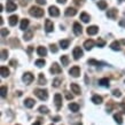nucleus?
Masks as SVG:
<instances>
[{"label":"nucleus","instance_id":"f704fd0d","mask_svg":"<svg viewBox=\"0 0 125 125\" xmlns=\"http://www.w3.org/2000/svg\"><path fill=\"white\" fill-rule=\"evenodd\" d=\"M34 63H36V65H37L38 68H42V67L45 65V60H37Z\"/></svg>","mask_w":125,"mask_h":125},{"label":"nucleus","instance_id":"ddd939ff","mask_svg":"<svg viewBox=\"0 0 125 125\" xmlns=\"http://www.w3.org/2000/svg\"><path fill=\"white\" fill-rule=\"evenodd\" d=\"M94 40H92V39H88V40H86V42H84V47H85V49H87V51H91L93 47H94Z\"/></svg>","mask_w":125,"mask_h":125},{"label":"nucleus","instance_id":"393cba45","mask_svg":"<svg viewBox=\"0 0 125 125\" xmlns=\"http://www.w3.org/2000/svg\"><path fill=\"white\" fill-rule=\"evenodd\" d=\"M69 109L73 111V113H77L78 110H79V104H77V103H70L69 104Z\"/></svg>","mask_w":125,"mask_h":125},{"label":"nucleus","instance_id":"603ef678","mask_svg":"<svg viewBox=\"0 0 125 125\" xmlns=\"http://www.w3.org/2000/svg\"><path fill=\"white\" fill-rule=\"evenodd\" d=\"M32 49H33V47H32V46H29V48H28V52H29V53H31V52H32Z\"/></svg>","mask_w":125,"mask_h":125},{"label":"nucleus","instance_id":"4468645a","mask_svg":"<svg viewBox=\"0 0 125 125\" xmlns=\"http://www.w3.org/2000/svg\"><path fill=\"white\" fill-rule=\"evenodd\" d=\"M16 8H17L16 4H14L11 0H9V1L7 2V6H6V9H7V11H14V10H16Z\"/></svg>","mask_w":125,"mask_h":125},{"label":"nucleus","instance_id":"c756f323","mask_svg":"<svg viewBox=\"0 0 125 125\" xmlns=\"http://www.w3.org/2000/svg\"><path fill=\"white\" fill-rule=\"evenodd\" d=\"M80 20H82L84 23H87L90 21V16L87 15L86 13H82V14H80Z\"/></svg>","mask_w":125,"mask_h":125},{"label":"nucleus","instance_id":"7ed1b4c3","mask_svg":"<svg viewBox=\"0 0 125 125\" xmlns=\"http://www.w3.org/2000/svg\"><path fill=\"white\" fill-rule=\"evenodd\" d=\"M33 75L31 73V72H25L24 75H23V77H22V79H23V82L25 84H31L32 83V80H33Z\"/></svg>","mask_w":125,"mask_h":125},{"label":"nucleus","instance_id":"20e7f679","mask_svg":"<svg viewBox=\"0 0 125 125\" xmlns=\"http://www.w3.org/2000/svg\"><path fill=\"white\" fill-rule=\"evenodd\" d=\"M48 13L51 16H53V17H57V16L60 15V10H59V8L55 7V6H51L48 8Z\"/></svg>","mask_w":125,"mask_h":125},{"label":"nucleus","instance_id":"c03bdc74","mask_svg":"<svg viewBox=\"0 0 125 125\" xmlns=\"http://www.w3.org/2000/svg\"><path fill=\"white\" fill-rule=\"evenodd\" d=\"M65 98L68 99V100H72V99H73V95L70 94L69 92H65Z\"/></svg>","mask_w":125,"mask_h":125},{"label":"nucleus","instance_id":"aec40b11","mask_svg":"<svg viewBox=\"0 0 125 125\" xmlns=\"http://www.w3.org/2000/svg\"><path fill=\"white\" fill-rule=\"evenodd\" d=\"M76 13H77V10L75 9V8H72V7L67 8V9H65V11H64V14L67 16H75V15H76Z\"/></svg>","mask_w":125,"mask_h":125},{"label":"nucleus","instance_id":"f257e3e1","mask_svg":"<svg viewBox=\"0 0 125 125\" xmlns=\"http://www.w3.org/2000/svg\"><path fill=\"white\" fill-rule=\"evenodd\" d=\"M29 13H30L31 16H34V17H42V16H44V9H42V8H39V7H36V6L31 7Z\"/></svg>","mask_w":125,"mask_h":125},{"label":"nucleus","instance_id":"8fccbe9b","mask_svg":"<svg viewBox=\"0 0 125 125\" xmlns=\"http://www.w3.org/2000/svg\"><path fill=\"white\" fill-rule=\"evenodd\" d=\"M60 119H61L60 116H56V117H54V118H53V121H54V122H59Z\"/></svg>","mask_w":125,"mask_h":125},{"label":"nucleus","instance_id":"f8f14e48","mask_svg":"<svg viewBox=\"0 0 125 125\" xmlns=\"http://www.w3.org/2000/svg\"><path fill=\"white\" fill-rule=\"evenodd\" d=\"M117 14H118V11H117V9H115V8H113V9H110V10L107 11V16L111 20L116 19V17H117Z\"/></svg>","mask_w":125,"mask_h":125},{"label":"nucleus","instance_id":"bb28decb","mask_svg":"<svg viewBox=\"0 0 125 125\" xmlns=\"http://www.w3.org/2000/svg\"><path fill=\"white\" fill-rule=\"evenodd\" d=\"M114 119H115V122H116L118 125H121L122 123H123V118H122L121 114H115L114 115Z\"/></svg>","mask_w":125,"mask_h":125},{"label":"nucleus","instance_id":"412c9836","mask_svg":"<svg viewBox=\"0 0 125 125\" xmlns=\"http://www.w3.org/2000/svg\"><path fill=\"white\" fill-rule=\"evenodd\" d=\"M34 100L33 99H25V101H24V106L27 107V108H32V107L34 106Z\"/></svg>","mask_w":125,"mask_h":125},{"label":"nucleus","instance_id":"bf43d9fd","mask_svg":"<svg viewBox=\"0 0 125 125\" xmlns=\"http://www.w3.org/2000/svg\"><path fill=\"white\" fill-rule=\"evenodd\" d=\"M11 1H13V0H11Z\"/></svg>","mask_w":125,"mask_h":125},{"label":"nucleus","instance_id":"cd10ccee","mask_svg":"<svg viewBox=\"0 0 125 125\" xmlns=\"http://www.w3.org/2000/svg\"><path fill=\"white\" fill-rule=\"evenodd\" d=\"M88 64L90 65H102V64H106V63H103V62H99V61L94 60V59H91V60H88Z\"/></svg>","mask_w":125,"mask_h":125},{"label":"nucleus","instance_id":"680f3d73","mask_svg":"<svg viewBox=\"0 0 125 125\" xmlns=\"http://www.w3.org/2000/svg\"><path fill=\"white\" fill-rule=\"evenodd\" d=\"M52 125H53V124H52Z\"/></svg>","mask_w":125,"mask_h":125},{"label":"nucleus","instance_id":"052dcab7","mask_svg":"<svg viewBox=\"0 0 125 125\" xmlns=\"http://www.w3.org/2000/svg\"><path fill=\"white\" fill-rule=\"evenodd\" d=\"M124 14H125V13H124Z\"/></svg>","mask_w":125,"mask_h":125},{"label":"nucleus","instance_id":"5fc2aeb1","mask_svg":"<svg viewBox=\"0 0 125 125\" xmlns=\"http://www.w3.org/2000/svg\"><path fill=\"white\" fill-rule=\"evenodd\" d=\"M121 44H123V45H125V39H123V40H121Z\"/></svg>","mask_w":125,"mask_h":125},{"label":"nucleus","instance_id":"6ab92c4d","mask_svg":"<svg viewBox=\"0 0 125 125\" xmlns=\"http://www.w3.org/2000/svg\"><path fill=\"white\" fill-rule=\"evenodd\" d=\"M17 21H19V16H17V15H11L10 17H9V20H8V22H9V25H11V27L16 25Z\"/></svg>","mask_w":125,"mask_h":125},{"label":"nucleus","instance_id":"0eeeda50","mask_svg":"<svg viewBox=\"0 0 125 125\" xmlns=\"http://www.w3.org/2000/svg\"><path fill=\"white\" fill-rule=\"evenodd\" d=\"M69 73H70L72 77H78L80 75V69H79V67H77V65L72 67V68L69 70Z\"/></svg>","mask_w":125,"mask_h":125},{"label":"nucleus","instance_id":"c85d7f7f","mask_svg":"<svg viewBox=\"0 0 125 125\" xmlns=\"http://www.w3.org/2000/svg\"><path fill=\"white\" fill-rule=\"evenodd\" d=\"M60 46L63 49H67L69 47V40L67 39H63V40H60Z\"/></svg>","mask_w":125,"mask_h":125},{"label":"nucleus","instance_id":"a878e982","mask_svg":"<svg viewBox=\"0 0 125 125\" xmlns=\"http://www.w3.org/2000/svg\"><path fill=\"white\" fill-rule=\"evenodd\" d=\"M28 27H29V20L24 19L22 20V22H21V30H25V29H28Z\"/></svg>","mask_w":125,"mask_h":125},{"label":"nucleus","instance_id":"e433bc0d","mask_svg":"<svg viewBox=\"0 0 125 125\" xmlns=\"http://www.w3.org/2000/svg\"><path fill=\"white\" fill-rule=\"evenodd\" d=\"M6 95H7V87L1 86V96H2V98H6Z\"/></svg>","mask_w":125,"mask_h":125},{"label":"nucleus","instance_id":"7c9ffc66","mask_svg":"<svg viewBox=\"0 0 125 125\" xmlns=\"http://www.w3.org/2000/svg\"><path fill=\"white\" fill-rule=\"evenodd\" d=\"M39 85H45L46 84V78L44 76V73H39V80H38Z\"/></svg>","mask_w":125,"mask_h":125},{"label":"nucleus","instance_id":"49530a36","mask_svg":"<svg viewBox=\"0 0 125 125\" xmlns=\"http://www.w3.org/2000/svg\"><path fill=\"white\" fill-rule=\"evenodd\" d=\"M37 2L39 5H45L46 4V0H37Z\"/></svg>","mask_w":125,"mask_h":125},{"label":"nucleus","instance_id":"a211bd4d","mask_svg":"<svg viewBox=\"0 0 125 125\" xmlns=\"http://www.w3.org/2000/svg\"><path fill=\"white\" fill-rule=\"evenodd\" d=\"M70 87H71L72 93H75V94H77V95H79V94H80V87L78 86L77 84H75V83L70 84Z\"/></svg>","mask_w":125,"mask_h":125},{"label":"nucleus","instance_id":"2eb2a0df","mask_svg":"<svg viewBox=\"0 0 125 125\" xmlns=\"http://www.w3.org/2000/svg\"><path fill=\"white\" fill-rule=\"evenodd\" d=\"M32 37H33V31L32 30L25 31V33H24V36H23V38H24L25 42H30L31 39H32Z\"/></svg>","mask_w":125,"mask_h":125},{"label":"nucleus","instance_id":"dca6fc26","mask_svg":"<svg viewBox=\"0 0 125 125\" xmlns=\"http://www.w3.org/2000/svg\"><path fill=\"white\" fill-rule=\"evenodd\" d=\"M110 48L113 51H121V42H117V40L113 42L110 44Z\"/></svg>","mask_w":125,"mask_h":125},{"label":"nucleus","instance_id":"13d9d810","mask_svg":"<svg viewBox=\"0 0 125 125\" xmlns=\"http://www.w3.org/2000/svg\"><path fill=\"white\" fill-rule=\"evenodd\" d=\"M16 125H19V124H16Z\"/></svg>","mask_w":125,"mask_h":125},{"label":"nucleus","instance_id":"a18cd8bd","mask_svg":"<svg viewBox=\"0 0 125 125\" xmlns=\"http://www.w3.org/2000/svg\"><path fill=\"white\" fill-rule=\"evenodd\" d=\"M113 109V102H109V104H107V110H108V113H110Z\"/></svg>","mask_w":125,"mask_h":125},{"label":"nucleus","instance_id":"6e6552de","mask_svg":"<svg viewBox=\"0 0 125 125\" xmlns=\"http://www.w3.org/2000/svg\"><path fill=\"white\" fill-rule=\"evenodd\" d=\"M61 71H62V69H61V67L57 64V63H53V64H52V67H51V72H52L53 75L61 73Z\"/></svg>","mask_w":125,"mask_h":125},{"label":"nucleus","instance_id":"5701e85b","mask_svg":"<svg viewBox=\"0 0 125 125\" xmlns=\"http://www.w3.org/2000/svg\"><path fill=\"white\" fill-rule=\"evenodd\" d=\"M92 102L95 103V104H100V103H102V98L100 95H93L92 96Z\"/></svg>","mask_w":125,"mask_h":125},{"label":"nucleus","instance_id":"4be33fe9","mask_svg":"<svg viewBox=\"0 0 125 125\" xmlns=\"http://www.w3.org/2000/svg\"><path fill=\"white\" fill-rule=\"evenodd\" d=\"M37 53H38L39 56H46V54H47V49H46L45 47L40 46V47L37 48Z\"/></svg>","mask_w":125,"mask_h":125},{"label":"nucleus","instance_id":"f3484780","mask_svg":"<svg viewBox=\"0 0 125 125\" xmlns=\"http://www.w3.org/2000/svg\"><path fill=\"white\" fill-rule=\"evenodd\" d=\"M0 72H1V77H2V78L9 76V69H8L7 67H5V65H1V68H0Z\"/></svg>","mask_w":125,"mask_h":125},{"label":"nucleus","instance_id":"1a4fd4ad","mask_svg":"<svg viewBox=\"0 0 125 125\" xmlns=\"http://www.w3.org/2000/svg\"><path fill=\"white\" fill-rule=\"evenodd\" d=\"M73 32H75V34L76 36H80L82 34V32H83V28H82V25H80L79 23H73Z\"/></svg>","mask_w":125,"mask_h":125},{"label":"nucleus","instance_id":"2f4dec72","mask_svg":"<svg viewBox=\"0 0 125 125\" xmlns=\"http://www.w3.org/2000/svg\"><path fill=\"white\" fill-rule=\"evenodd\" d=\"M61 62H62V65H68L69 57L67 56V55H62V56H61Z\"/></svg>","mask_w":125,"mask_h":125},{"label":"nucleus","instance_id":"3c124183","mask_svg":"<svg viewBox=\"0 0 125 125\" xmlns=\"http://www.w3.org/2000/svg\"><path fill=\"white\" fill-rule=\"evenodd\" d=\"M57 2H59V4H65L67 0H57Z\"/></svg>","mask_w":125,"mask_h":125},{"label":"nucleus","instance_id":"39448f33","mask_svg":"<svg viewBox=\"0 0 125 125\" xmlns=\"http://www.w3.org/2000/svg\"><path fill=\"white\" fill-rule=\"evenodd\" d=\"M54 103H55L57 109H60L61 106H62V95L59 94V93H56L54 95Z\"/></svg>","mask_w":125,"mask_h":125},{"label":"nucleus","instance_id":"ea45409f","mask_svg":"<svg viewBox=\"0 0 125 125\" xmlns=\"http://www.w3.org/2000/svg\"><path fill=\"white\" fill-rule=\"evenodd\" d=\"M61 84V79H59V78H56V79H54L53 82V86L54 87H59Z\"/></svg>","mask_w":125,"mask_h":125},{"label":"nucleus","instance_id":"a19ab883","mask_svg":"<svg viewBox=\"0 0 125 125\" xmlns=\"http://www.w3.org/2000/svg\"><path fill=\"white\" fill-rule=\"evenodd\" d=\"M113 94H114V96H117V98L122 96V93L119 90H114V91H113Z\"/></svg>","mask_w":125,"mask_h":125},{"label":"nucleus","instance_id":"423d86ee","mask_svg":"<svg viewBox=\"0 0 125 125\" xmlns=\"http://www.w3.org/2000/svg\"><path fill=\"white\" fill-rule=\"evenodd\" d=\"M72 54H73V59H75V60H78V59H80V57L83 56V51L80 49V47H75Z\"/></svg>","mask_w":125,"mask_h":125},{"label":"nucleus","instance_id":"f03ea898","mask_svg":"<svg viewBox=\"0 0 125 125\" xmlns=\"http://www.w3.org/2000/svg\"><path fill=\"white\" fill-rule=\"evenodd\" d=\"M34 94L37 95L40 100H47L48 99V92L46 91V90L37 88V90H34Z\"/></svg>","mask_w":125,"mask_h":125},{"label":"nucleus","instance_id":"72a5a7b5","mask_svg":"<svg viewBox=\"0 0 125 125\" xmlns=\"http://www.w3.org/2000/svg\"><path fill=\"white\" fill-rule=\"evenodd\" d=\"M98 6H99V8H100L101 10H104V9L107 8V2H106V1H103V0H102V1H99Z\"/></svg>","mask_w":125,"mask_h":125},{"label":"nucleus","instance_id":"09e8293b","mask_svg":"<svg viewBox=\"0 0 125 125\" xmlns=\"http://www.w3.org/2000/svg\"><path fill=\"white\" fill-rule=\"evenodd\" d=\"M16 63H17V62H16V61H14V60H11L10 61V65H13V67H16Z\"/></svg>","mask_w":125,"mask_h":125},{"label":"nucleus","instance_id":"de8ad7c7","mask_svg":"<svg viewBox=\"0 0 125 125\" xmlns=\"http://www.w3.org/2000/svg\"><path fill=\"white\" fill-rule=\"evenodd\" d=\"M119 25H121V27H125V20L119 21Z\"/></svg>","mask_w":125,"mask_h":125},{"label":"nucleus","instance_id":"864d4df0","mask_svg":"<svg viewBox=\"0 0 125 125\" xmlns=\"http://www.w3.org/2000/svg\"><path fill=\"white\" fill-rule=\"evenodd\" d=\"M32 125H40V122H36L34 124H32Z\"/></svg>","mask_w":125,"mask_h":125},{"label":"nucleus","instance_id":"b1692460","mask_svg":"<svg viewBox=\"0 0 125 125\" xmlns=\"http://www.w3.org/2000/svg\"><path fill=\"white\" fill-rule=\"evenodd\" d=\"M99 85L103 87H109V79L108 78H102L99 80Z\"/></svg>","mask_w":125,"mask_h":125},{"label":"nucleus","instance_id":"473e14b6","mask_svg":"<svg viewBox=\"0 0 125 125\" xmlns=\"http://www.w3.org/2000/svg\"><path fill=\"white\" fill-rule=\"evenodd\" d=\"M38 111L40 113V114H48V108L46 106H40L39 107V109H38Z\"/></svg>","mask_w":125,"mask_h":125},{"label":"nucleus","instance_id":"6e6d98bb","mask_svg":"<svg viewBox=\"0 0 125 125\" xmlns=\"http://www.w3.org/2000/svg\"><path fill=\"white\" fill-rule=\"evenodd\" d=\"M24 1H25V4H27V2H28V1H30V0H24Z\"/></svg>","mask_w":125,"mask_h":125},{"label":"nucleus","instance_id":"58836bf2","mask_svg":"<svg viewBox=\"0 0 125 125\" xmlns=\"http://www.w3.org/2000/svg\"><path fill=\"white\" fill-rule=\"evenodd\" d=\"M8 34H9V31H8L7 29L2 28V29H1V37H6V36H8Z\"/></svg>","mask_w":125,"mask_h":125},{"label":"nucleus","instance_id":"37998d69","mask_svg":"<svg viewBox=\"0 0 125 125\" xmlns=\"http://www.w3.org/2000/svg\"><path fill=\"white\" fill-rule=\"evenodd\" d=\"M118 107L121 108L122 113H123V114H125V103H119V104H118Z\"/></svg>","mask_w":125,"mask_h":125},{"label":"nucleus","instance_id":"4d7b16f0","mask_svg":"<svg viewBox=\"0 0 125 125\" xmlns=\"http://www.w3.org/2000/svg\"><path fill=\"white\" fill-rule=\"evenodd\" d=\"M118 1H119V2H122V0H118Z\"/></svg>","mask_w":125,"mask_h":125},{"label":"nucleus","instance_id":"c9c22d12","mask_svg":"<svg viewBox=\"0 0 125 125\" xmlns=\"http://www.w3.org/2000/svg\"><path fill=\"white\" fill-rule=\"evenodd\" d=\"M7 55H8L7 49H2V51H1V60H2V61L6 60V57H7Z\"/></svg>","mask_w":125,"mask_h":125},{"label":"nucleus","instance_id":"79ce46f5","mask_svg":"<svg viewBox=\"0 0 125 125\" xmlns=\"http://www.w3.org/2000/svg\"><path fill=\"white\" fill-rule=\"evenodd\" d=\"M51 51H52V53H57V51H59V49H57V47H56V45H51Z\"/></svg>","mask_w":125,"mask_h":125},{"label":"nucleus","instance_id":"9d476101","mask_svg":"<svg viewBox=\"0 0 125 125\" xmlns=\"http://www.w3.org/2000/svg\"><path fill=\"white\" fill-rule=\"evenodd\" d=\"M54 29V24L51 20H46L45 21V30L46 32H52Z\"/></svg>","mask_w":125,"mask_h":125},{"label":"nucleus","instance_id":"4c0bfd02","mask_svg":"<svg viewBox=\"0 0 125 125\" xmlns=\"http://www.w3.org/2000/svg\"><path fill=\"white\" fill-rule=\"evenodd\" d=\"M96 45L99 47H103V46L106 45V42L103 40V39H98V42H96Z\"/></svg>","mask_w":125,"mask_h":125},{"label":"nucleus","instance_id":"9b49d317","mask_svg":"<svg viewBox=\"0 0 125 125\" xmlns=\"http://www.w3.org/2000/svg\"><path fill=\"white\" fill-rule=\"evenodd\" d=\"M98 31H99V28L98 27H95V25H92V27H88L87 28V34H90V36H94V34L98 33Z\"/></svg>","mask_w":125,"mask_h":125}]
</instances>
